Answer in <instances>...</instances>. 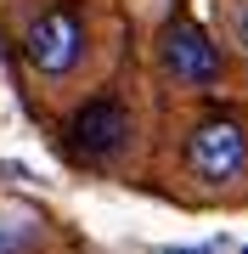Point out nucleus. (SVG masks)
<instances>
[{
  "mask_svg": "<svg viewBox=\"0 0 248 254\" xmlns=\"http://www.w3.org/2000/svg\"><path fill=\"white\" fill-rule=\"evenodd\" d=\"M124 141H130V113H124V102H113V96H91L74 119H68V147H74L79 158H91V164L119 158Z\"/></svg>",
  "mask_w": 248,
  "mask_h": 254,
  "instance_id": "4",
  "label": "nucleus"
},
{
  "mask_svg": "<svg viewBox=\"0 0 248 254\" xmlns=\"http://www.w3.org/2000/svg\"><path fill=\"white\" fill-rule=\"evenodd\" d=\"M34 243V220L28 215H0V254H23Z\"/></svg>",
  "mask_w": 248,
  "mask_h": 254,
  "instance_id": "5",
  "label": "nucleus"
},
{
  "mask_svg": "<svg viewBox=\"0 0 248 254\" xmlns=\"http://www.w3.org/2000/svg\"><path fill=\"white\" fill-rule=\"evenodd\" d=\"M158 254H214V249H158Z\"/></svg>",
  "mask_w": 248,
  "mask_h": 254,
  "instance_id": "7",
  "label": "nucleus"
},
{
  "mask_svg": "<svg viewBox=\"0 0 248 254\" xmlns=\"http://www.w3.org/2000/svg\"><path fill=\"white\" fill-rule=\"evenodd\" d=\"M186 170L198 175L203 187H226L248 170V130L237 119L214 113V119H198L192 136H186Z\"/></svg>",
  "mask_w": 248,
  "mask_h": 254,
  "instance_id": "1",
  "label": "nucleus"
},
{
  "mask_svg": "<svg viewBox=\"0 0 248 254\" xmlns=\"http://www.w3.org/2000/svg\"><path fill=\"white\" fill-rule=\"evenodd\" d=\"M158 63H164V73L175 85H192V91H203V85H214L220 79V68H226V57L220 46L209 40V28H198V23H169L164 28V40H158Z\"/></svg>",
  "mask_w": 248,
  "mask_h": 254,
  "instance_id": "3",
  "label": "nucleus"
},
{
  "mask_svg": "<svg viewBox=\"0 0 248 254\" xmlns=\"http://www.w3.org/2000/svg\"><path fill=\"white\" fill-rule=\"evenodd\" d=\"M237 34H243V51H248V6H243V17H237Z\"/></svg>",
  "mask_w": 248,
  "mask_h": 254,
  "instance_id": "6",
  "label": "nucleus"
},
{
  "mask_svg": "<svg viewBox=\"0 0 248 254\" xmlns=\"http://www.w3.org/2000/svg\"><path fill=\"white\" fill-rule=\"evenodd\" d=\"M23 57H28L40 73H51V79L74 73L79 57H85V23H79V11H74V6L40 11V17L23 28Z\"/></svg>",
  "mask_w": 248,
  "mask_h": 254,
  "instance_id": "2",
  "label": "nucleus"
}]
</instances>
